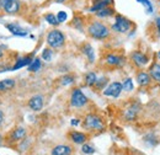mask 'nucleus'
I'll return each instance as SVG.
<instances>
[{"mask_svg": "<svg viewBox=\"0 0 160 155\" xmlns=\"http://www.w3.org/2000/svg\"><path fill=\"white\" fill-rule=\"evenodd\" d=\"M111 28L108 25L99 19L90 20L86 22V33L90 38L96 41H105L111 37Z\"/></svg>", "mask_w": 160, "mask_h": 155, "instance_id": "obj_1", "label": "nucleus"}, {"mask_svg": "<svg viewBox=\"0 0 160 155\" xmlns=\"http://www.w3.org/2000/svg\"><path fill=\"white\" fill-rule=\"evenodd\" d=\"M82 127L85 131L91 133H100L105 129V121L103 118L95 112H90L82 119Z\"/></svg>", "mask_w": 160, "mask_h": 155, "instance_id": "obj_2", "label": "nucleus"}, {"mask_svg": "<svg viewBox=\"0 0 160 155\" xmlns=\"http://www.w3.org/2000/svg\"><path fill=\"white\" fill-rule=\"evenodd\" d=\"M134 22L131 19L126 18L124 15H121V14H116L115 15V21L111 25V31L115 32V33H120V35H126L128 33L132 28H134Z\"/></svg>", "mask_w": 160, "mask_h": 155, "instance_id": "obj_3", "label": "nucleus"}, {"mask_svg": "<svg viewBox=\"0 0 160 155\" xmlns=\"http://www.w3.org/2000/svg\"><path fill=\"white\" fill-rule=\"evenodd\" d=\"M46 42H47L48 47L52 49L62 48L65 44V35L58 28H53L47 33Z\"/></svg>", "mask_w": 160, "mask_h": 155, "instance_id": "obj_4", "label": "nucleus"}, {"mask_svg": "<svg viewBox=\"0 0 160 155\" xmlns=\"http://www.w3.org/2000/svg\"><path fill=\"white\" fill-rule=\"evenodd\" d=\"M88 102H89V98L81 91V89L75 88V89L72 90L70 97H69V103H70L72 107H74V108H82V107H85L88 105Z\"/></svg>", "mask_w": 160, "mask_h": 155, "instance_id": "obj_5", "label": "nucleus"}, {"mask_svg": "<svg viewBox=\"0 0 160 155\" xmlns=\"http://www.w3.org/2000/svg\"><path fill=\"white\" fill-rule=\"evenodd\" d=\"M103 63L106 67L108 68H121L124 65L126 58L124 56H122L120 53L116 52H108L107 54H105L103 57Z\"/></svg>", "mask_w": 160, "mask_h": 155, "instance_id": "obj_6", "label": "nucleus"}, {"mask_svg": "<svg viewBox=\"0 0 160 155\" xmlns=\"http://www.w3.org/2000/svg\"><path fill=\"white\" fill-rule=\"evenodd\" d=\"M129 59H131V62L133 63V65H134V67L140 68V69H143L144 67H147V65L149 64V60H150L149 57H148V54H145L144 52L138 51V49H136V51L131 52V54H129Z\"/></svg>", "mask_w": 160, "mask_h": 155, "instance_id": "obj_7", "label": "nucleus"}, {"mask_svg": "<svg viewBox=\"0 0 160 155\" xmlns=\"http://www.w3.org/2000/svg\"><path fill=\"white\" fill-rule=\"evenodd\" d=\"M140 112V105L139 102H131L129 105L126 106L123 110V118L127 122H133L137 119V117Z\"/></svg>", "mask_w": 160, "mask_h": 155, "instance_id": "obj_8", "label": "nucleus"}, {"mask_svg": "<svg viewBox=\"0 0 160 155\" xmlns=\"http://www.w3.org/2000/svg\"><path fill=\"white\" fill-rule=\"evenodd\" d=\"M122 91H123V89H122V82H120V81H112L111 84H108V85L103 89L102 95L107 97L117 98V97H120Z\"/></svg>", "mask_w": 160, "mask_h": 155, "instance_id": "obj_9", "label": "nucleus"}, {"mask_svg": "<svg viewBox=\"0 0 160 155\" xmlns=\"http://www.w3.org/2000/svg\"><path fill=\"white\" fill-rule=\"evenodd\" d=\"M2 11L8 15H18L21 11L20 0H2Z\"/></svg>", "mask_w": 160, "mask_h": 155, "instance_id": "obj_10", "label": "nucleus"}, {"mask_svg": "<svg viewBox=\"0 0 160 155\" xmlns=\"http://www.w3.org/2000/svg\"><path fill=\"white\" fill-rule=\"evenodd\" d=\"M27 136V129L25 127H16L14 128L6 137V140L10 143H19Z\"/></svg>", "mask_w": 160, "mask_h": 155, "instance_id": "obj_11", "label": "nucleus"}, {"mask_svg": "<svg viewBox=\"0 0 160 155\" xmlns=\"http://www.w3.org/2000/svg\"><path fill=\"white\" fill-rule=\"evenodd\" d=\"M27 106L31 111L33 112H40L41 110L43 108L44 106V97L42 95H33V96L30 97L28 102H27Z\"/></svg>", "mask_w": 160, "mask_h": 155, "instance_id": "obj_12", "label": "nucleus"}, {"mask_svg": "<svg viewBox=\"0 0 160 155\" xmlns=\"http://www.w3.org/2000/svg\"><path fill=\"white\" fill-rule=\"evenodd\" d=\"M136 80L140 88H148L153 82V79L150 77L149 72H145V70H139L136 75Z\"/></svg>", "mask_w": 160, "mask_h": 155, "instance_id": "obj_13", "label": "nucleus"}, {"mask_svg": "<svg viewBox=\"0 0 160 155\" xmlns=\"http://www.w3.org/2000/svg\"><path fill=\"white\" fill-rule=\"evenodd\" d=\"M6 28H8V31H9L11 35H14V36L25 37V36L28 35V31H27L26 28H23L22 26H20L19 23H16V22H10V23H8V25H6Z\"/></svg>", "mask_w": 160, "mask_h": 155, "instance_id": "obj_14", "label": "nucleus"}, {"mask_svg": "<svg viewBox=\"0 0 160 155\" xmlns=\"http://www.w3.org/2000/svg\"><path fill=\"white\" fill-rule=\"evenodd\" d=\"M68 138L69 140H72L74 144H79L82 145L84 143H86L88 140V134L84 132H79V131H70L68 133Z\"/></svg>", "mask_w": 160, "mask_h": 155, "instance_id": "obj_15", "label": "nucleus"}, {"mask_svg": "<svg viewBox=\"0 0 160 155\" xmlns=\"http://www.w3.org/2000/svg\"><path fill=\"white\" fill-rule=\"evenodd\" d=\"M116 14H117L116 12V9L113 8V5H111V6H106V8L101 9L99 11H96L95 12V16H96V19L103 20V19H108L111 16H115Z\"/></svg>", "mask_w": 160, "mask_h": 155, "instance_id": "obj_16", "label": "nucleus"}, {"mask_svg": "<svg viewBox=\"0 0 160 155\" xmlns=\"http://www.w3.org/2000/svg\"><path fill=\"white\" fill-rule=\"evenodd\" d=\"M73 153V148L68 144H58L56 145L52 152H51V155H72Z\"/></svg>", "mask_w": 160, "mask_h": 155, "instance_id": "obj_17", "label": "nucleus"}, {"mask_svg": "<svg viewBox=\"0 0 160 155\" xmlns=\"http://www.w3.org/2000/svg\"><path fill=\"white\" fill-rule=\"evenodd\" d=\"M113 5V0H95L91 5V8L89 9V11L91 14H95L96 11H99L101 9L106 8V6H111Z\"/></svg>", "mask_w": 160, "mask_h": 155, "instance_id": "obj_18", "label": "nucleus"}, {"mask_svg": "<svg viewBox=\"0 0 160 155\" xmlns=\"http://www.w3.org/2000/svg\"><path fill=\"white\" fill-rule=\"evenodd\" d=\"M81 52L89 60V63H95V51L90 43H84L81 46Z\"/></svg>", "mask_w": 160, "mask_h": 155, "instance_id": "obj_19", "label": "nucleus"}, {"mask_svg": "<svg viewBox=\"0 0 160 155\" xmlns=\"http://www.w3.org/2000/svg\"><path fill=\"white\" fill-rule=\"evenodd\" d=\"M32 60H33V57H32V56L21 57V58L18 59L16 63L10 68V70H18V69H21V68H23V67H28Z\"/></svg>", "mask_w": 160, "mask_h": 155, "instance_id": "obj_20", "label": "nucleus"}, {"mask_svg": "<svg viewBox=\"0 0 160 155\" xmlns=\"http://www.w3.org/2000/svg\"><path fill=\"white\" fill-rule=\"evenodd\" d=\"M149 74H150V77L153 79V81H155V82H160V62H154L152 65H150V68H149Z\"/></svg>", "mask_w": 160, "mask_h": 155, "instance_id": "obj_21", "label": "nucleus"}, {"mask_svg": "<svg viewBox=\"0 0 160 155\" xmlns=\"http://www.w3.org/2000/svg\"><path fill=\"white\" fill-rule=\"evenodd\" d=\"M16 85V81L14 79H5V80H1L0 81V92H4V91H9L11 89H14Z\"/></svg>", "mask_w": 160, "mask_h": 155, "instance_id": "obj_22", "label": "nucleus"}, {"mask_svg": "<svg viewBox=\"0 0 160 155\" xmlns=\"http://www.w3.org/2000/svg\"><path fill=\"white\" fill-rule=\"evenodd\" d=\"M96 80H98V75L95 72H89L85 74L84 77V84L89 88H94V85L96 84Z\"/></svg>", "mask_w": 160, "mask_h": 155, "instance_id": "obj_23", "label": "nucleus"}, {"mask_svg": "<svg viewBox=\"0 0 160 155\" xmlns=\"http://www.w3.org/2000/svg\"><path fill=\"white\" fill-rule=\"evenodd\" d=\"M122 89H123V91H126V92H132V91L134 90V84H133L132 78H126V79H123V81H122Z\"/></svg>", "mask_w": 160, "mask_h": 155, "instance_id": "obj_24", "label": "nucleus"}, {"mask_svg": "<svg viewBox=\"0 0 160 155\" xmlns=\"http://www.w3.org/2000/svg\"><path fill=\"white\" fill-rule=\"evenodd\" d=\"M75 82V77L72 74H65L59 79V84L62 86H69Z\"/></svg>", "mask_w": 160, "mask_h": 155, "instance_id": "obj_25", "label": "nucleus"}, {"mask_svg": "<svg viewBox=\"0 0 160 155\" xmlns=\"http://www.w3.org/2000/svg\"><path fill=\"white\" fill-rule=\"evenodd\" d=\"M136 1H138L139 4H142L144 6V10H145V12L148 15H152L154 12V4H153V1H150V0H136Z\"/></svg>", "mask_w": 160, "mask_h": 155, "instance_id": "obj_26", "label": "nucleus"}, {"mask_svg": "<svg viewBox=\"0 0 160 155\" xmlns=\"http://www.w3.org/2000/svg\"><path fill=\"white\" fill-rule=\"evenodd\" d=\"M43 18L47 21V23H49V25L53 26V27H56V26L59 25V21L57 19V15H54L53 12H47V14H44Z\"/></svg>", "mask_w": 160, "mask_h": 155, "instance_id": "obj_27", "label": "nucleus"}, {"mask_svg": "<svg viewBox=\"0 0 160 155\" xmlns=\"http://www.w3.org/2000/svg\"><path fill=\"white\" fill-rule=\"evenodd\" d=\"M41 67H42V60L40 58H33V60L31 62V64L27 67V69L31 73H36V72L40 70Z\"/></svg>", "mask_w": 160, "mask_h": 155, "instance_id": "obj_28", "label": "nucleus"}, {"mask_svg": "<svg viewBox=\"0 0 160 155\" xmlns=\"http://www.w3.org/2000/svg\"><path fill=\"white\" fill-rule=\"evenodd\" d=\"M107 84H108V78L106 77H102V78H98V80H96V84L94 85V88H95V90H98V91H103V89L107 86Z\"/></svg>", "mask_w": 160, "mask_h": 155, "instance_id": "obj_29", "label": "nucleus"}, {"mask_svg": "<svg viewBox=\"0 0 160 155\" xmlns=\"http://www.w3.org/2000/svg\"><path fill=\"white\" fill-rule=\"evenodd\" d=\"M85 23H86V22L84 21V19H82L81 16H74L73 22H72V26H73L74 28H77V30H79V31H81V32H82Z\"/></svg>", "mask_w": 160, "mask_h": 155, "instance_id": "obj_30", "label": "nucleus"}, {"mask_svg": "<svg viewBox=\"0 0 160 155\" xmlns=\"http://www.w3.org/2000/svg\"><path fill=\"white\" fill-rule=\"evenodd\" d=\"M53 58V49L52 48H44L43 51H42V59L43 60H46V62H51Z\"/></svg>", "mask_w": 160, "mask_h": 155, "instance_id": "obj_31", "label": "nucleus"}, {"mask_svg": "<svg viewBox=\"0 0 160 155\" xmlns=\"http://www.w3.org/2000/svg\"><path fill=\"white\" fill-rule=\"evenodd\" d=\"M81 152L86 155H91V154H94V153H95V148H94L92 145L88 144V143H84V144H82V147H81Z\"/></svg>", "mask_w": 160, "mask_h": 155, "instance_id": "obj_32", "label": "nucleus"}, {"mask_svg": "<svg viewBox=\"0 0 160 155\" xmlns=\"http://www.w3.org/2000/svg\"><path fill=\"white\" fill-rule=\"evenodd\" d=\"M57 19L59 21V23H63V22H65L68 20V14L65 11H58L57 12Z\"/></svg>", "mask_w": 160, "mask_h": 155, "instance_id": "obj_33", "label": "nucleus"}, {"mask_svg": "<svg viewBox=\"0 0 160 155\" xmlns=\"http://www.w3.org/2000/svg\"><path fill=\"white\" fill-rule=\"evenodd\" d=\"M154 26H155V30H157V32L160 35V16L158 18H155L154 20Z\"/></svg>", "mask_w": 160, "mask_h": 155, "instance_id": "obj_34", "label": "nucleus"}, {"mask_svg": "<svg viewBox=\"0 0 160 155\" xmlns=\"http://www.w3.org/2000/svg\"><path fill=\"white\" fill-rule=\"evenodd\" d=\"M70 124H72V126H74V127H75V126H79L80 119H78V118H73V119L70 121Z\"/></svg>", "mask_w": 160, "mask_h": 155, "instance_id": "obj_35", "label": "nucleus"}, {"mask_svg": "<svg viewBox=\"0 0 160 155\" xmlns=\"http://www.w3.org/2000/svg\"><path fill=\"white\" fill-rule=\"evenodd\" d=\"M2 122H4V112L0 110V126L2 124Z\"/></svg>", "mask_w": 160, "mask_h": 155, "instance_id": "obj_36", "label": "nucleus"}, {"mask_svg": "<svg viewBox=\"0 0 160 155\" xmlns=\"http://www.w3.org/2000/svg\"><path fill=\"white\" fill-rule=\"evenodd\" d=\"M67 0H54V2H58V4H64Z\"/></svg>", "mask_w": 160, "mask_h": 155, "instance_id": "obj_37", "label": "nucleus"}, {"mask_svg": "<svg viewBox=\"0 0 160 155\" xmlns=\"http://www.w3.org/2000/svg\"><path fill=\"white\" fill-rule=\"evenodd\" d=\"M2 142H4V137L1 136V133H0V145H2Z\"/></svg>", "mask_w": 160, "mask_h": 155, "instance_id": "obj_38", "label": "nucleus"}, {"mask_svg": "<svg viewBox=\"0 0 160 155\" xmlns=\"http://www.w3.org/2000/svg\"><path fill=\"white\" fill-rule=\"evenodd\" d=\"M157 58H158V60L160 62V51H158V53H157Z\"/></svg>", "mask_w": 160, "mask_h": 155, "instance_id": "obj_39", "label": "nucleus"}, {"mask_svg": "<svg viewBox=\"0 0 160 155\" xmlns=\"http://www.w3.org/2000/svg\"><path fill=\"white\" fill-rule=\"evenodd\" d=\"M2 56H4V52H2V49L0 48V58H2Z\"/></svg>", "mask_w": 160, "mask_h": 155, "instance_id": "obj_40", "label": "nucleus"}, {"mask_svg": "<svg viewBox=\"0 0 160 155\" xmlns=\"http://www.w3.org/2000/svg\"><path fill=\"white\" fill-rule=\"evenodd\" d=\"M2 10V0H0V11Z\"/></svg>", "mask_w": 160, "mask_h": 155, "instance_id": "obj_41", "label": "nucleus"}, {"mask_svg": "<svg viewBox=\"0 0 160 155\" xmlns=\"http://www.w3.org/2000/svg\"><path fill=\"white\" fill-rule=\"evenodd\" d=\"M157 4H158V6L160 8V0H157Z\"/></svg>", "mask_w": 160, "mask_h": 155, "instance_id": "obj_42", "label": "nucleus"}, {"mask_svg": "<svg viewBox=\"0 0 160 155\" xmlns=\"http://www.w3.org/2000/svg\"><path fill=\"white\" fill-rule=\"evenodd\" d=\"M159 91H160V82H159Z\"/></svg>", "mask_w": 160, "mask_h": 155, "instance_id": "obj_43", "label": "nucleus"}]
</instances>
